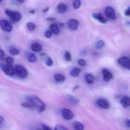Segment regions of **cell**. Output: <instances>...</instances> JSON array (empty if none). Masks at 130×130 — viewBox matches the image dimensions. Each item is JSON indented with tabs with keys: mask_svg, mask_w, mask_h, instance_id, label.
<instances>
[{
	"mask_svg": "<svg viewBox=\"0 0 130 130\" xmlns=\"http://www.w3.org/2000/svg\"><path fill=\"white\" fill-rule=\"evenodd\" d=\"M27 100L29 102L33 107H35L39 112L43 111L45 109V105L44 102L38 96L35 95L28 96Z\"/></svg>",
	"mask_w": 130,
	"mask_h": 130,
	"instance_id": "1",
	"label": "cell"
},
{
	"mask_svg": "<svg viewBox=\"0 0 130 130\" xmlns=\"http://www.w3.org/2000/svg\"><path fill=\"white\" fill-rule=\"evenodd\" d=\"M1 68L3 72L8 76H13L15 74V71L13 66L7 64H2L1 65Z\"/></svg>",
	"mask_w": 130,
	"mask_h": 130,
	"instance_id": "2",
	"label": "cell"
},
{
	"mask_svg": "<svg viewBox=\"0 0 130 130\" xmlns=\"http://www.w3.org/2000/svg\"><path fill=\"white\" fill-rule=\"evenodd\" d=\"M5 13L8 16L10 17V19L15 20V22L19 21L22 19V15L20 13L16 11H12L10 10H6Z\"/></svg>",
	"mask_w": 130,
	"mask_h": 130,
	"instance_id": "3",
	"label": "cell"
},
{
	"mask_svg": "<svg viewBox=\"0 0 130 130\" xmlns=\"http://www.w3.org/2000/svg\"><path fill=\"white\" fill-rule=\"evenodd\" d=\"M16 73L21 78H25L28 74L26 68L22 65H17L15 67Z\"/></svg>",
	"mask_w": 130,
	"mask_h": 130,
	"instance_id": "4",
	"label": "cell"
},
{
	"mask_svg": "<svg viewBox=\"0 0 130 130\" xmlns=\"http://www.w3.org/2000/svg\"><path fill=\"white\" fill-rule=\"evenodd\" d=\"M0 26L3 30L7 32H10L12 29V27L10 23L5 20L0 21Z\"/></svg>",
	"mask_w": 130,
	"mask_h": 130,
	"instance_id": "5",
	"label": "cell"
},
{
	"mask_svg": "<svg viewBox=\"0 0 130 130\" xmlns=\"http://www.w3.org/2000/svg\"><path fill=\"white\" fill-rule=\"evenodd\" d=\"M61 114L64 118L66 120H71L74 117L73 112L68 109L63 108L61 110Z\"/></svg>",
	"mask_w": 130,
	"mask_h": 130,
	"instance_id": "6",
	"label": "cell"
},
{
	"mask_svg": "<svg viewBox=\"0 0 130 130\" xmlns=\"http://www.w3.org/2000/svg\"><path fill=\"white\" fill-rule=\"evenodd\" d=\"M118 62L119 64L122 65L124 67L130 69V60L128 58L126 57H121L119 58Z\"/></svg>",
	"mask_w": 130,
	"mask_h": 130,
	"instance_id": "7",
	"label": "cell"
},
{
	"mask_svg": "<svg viewBox=\"0 0 130 130\" xmlns=\"http://www.w3.org/2000/svg\"><path fill=\"white\" fill-rule=\"evenodd\" d=\"M105 13L106 16L109 19L113 20L116 19V16L115 11L113 8L111 7H106L105 9Z\"/></svg>",
	"mask_w": 130,
	"mask_h": 130,
	"instance_id": "8",
	"label": "cell"
},
{
	"mask_svg": "<svg viewBox=\"0 0 130 130\" xmlns=\"http://www.w3.org/2000/svg\"><path fill=\"white\" fill-rule=\"evenodd\" d=\"M103 79L106 82H109L113 78V75L107 69L104 68L102 70Z\"/></svg>",
	"mask_w": 130,
	"mask_h": 130,
	"instance_id": "9",
	"label": "cell"
},
{
	"mask_svg": "<svg viewBox=\"0 0 130 130\" xmlns=\"http://www.w3.org/2000/svg\"><path fill=\"white\" fill-rule=\"evenodd\" d=\"M79 22L76 20L71 19L68 23V26L72 30H76L79 26Z\"/></svg>",
	"mask_w": 130,
	"mask_h": 130,
	"instance_id": "10",
	"label": "cell"
},
{
	"mask_svg": "<svg viewBox=\"0 0 130 130\" xmlns=\"http://www.w3.org/2000/svg\"><path fill=\"white\" fill-rule=\"evenodd\" d=\"M92 16L95 19L97 20L101 23H105L107 22V19L104 17L100 13H95L92 15Z\"/></svg>",
	"mask_w": 130,
	"mask_h": 130,
	"instance_id": "11",
	"label": "cell"
},
{
	"mask_svg": "<svg viewBox=\"0 0 130 130\" xmlns=\"http://www.w3.org/2000/svg\"><path fill=\"white\" fill-rule=\"evenodd\" d=\"M97 104L101 108L108 109L109 108V104L108 102L103 99H99L97 101Z\"/></svg>",
	"mask_w": 130,
	"mask_h": 130,
	"instance_id": "12",
	"label": "cell"
},
{
	"mask_svg": "<svg viewBox=\"0 0 130 130\" xmlns=\"http://www.w3.org/2000/svg\"><path fill=\"white\" fill-rule=\"evenodd\" d=\"M120 103L122 107L125 108H128L130 105V99L129 97L125 96L120 100Z\"/></svg>",
	"mask_w": 130,
	"mask_h": 130,
	"instance_id": "13",
	"label": "cell"
},
{
	"mask_svg": "<svg viewBox=\"0 0 130 130\" xmlns=\"http://www.w3.org/2000/svg\"><path fill=\"white\" fill-rule=\"evenodd\" d=\"M25 57L27 60L31 63H34L37 60V57L34 54L32 53H26L25 54Z\"/></svg>",
	"mask_w": 130,
	"mask_h": 130,
	"instance_id": "14",
	"label": "cell"
},
{
	"mask_svg": "<svg viewBox=\"0 0 130 130\" xmlns=\"http://www.w3.org/2000/svg\"><path fill=\"white\" fill-rule=\"evenodd\" d=\"M67 99L70 103L74 105H78L79 102V101L78 99L73 96L70 95L67 96Z\"/></svg>",
	"mask_w": 130,
	"mask_h": 130,
	"instance_id": "15",
	"label": "cell"
},
{
	"mask_svg": "<svg viewBox=\"0 0 130 130\" xmlns=\"http://www.w3.org/2000/svg\"><path fill=\"white\" fill-rule=\"evenodd\" d=\"M81 70L79 68H73L70 72V74L73 77H76L79 76L80 74Z\"/></svg>",
	"mask_w": 130,
	"mask_h": 130,
	"instance_id": "16",
	"label": "cell"
},
{
	"mask_svg": "<svg viewBox=\"0 0 130 130\" xmlns=\"http://www.w3.org/2000/svg\"><path fill=\"white\" fill-rule=\"evenodd\" d=\"M58 10L59 13L64 14L66 13L67 11V7L65 4H61L58 5Z\"/></svg>",
	"mask_w": 130,
	"mask_h": 130,
	"instance_id": "17",
	"label": "cell"
},
{
	"mask_svg": "<svg viewBox=\"0 0 130 130\" xmlns=\"http://www.w3.org/2000/svg\"><path fill=\"white\" fill-rule=\"evenodd\" d=\"M85 77L86 81L88 84H92L94 83L95 78L92 74H85Z\"/></svg>",
	"mask_w": 130,
	"mask_h": 130,
	"instance_id": "18",
	"label": "cell"
},
{
	"mask_svg": "<svg viewBox=\"0 0 130 130\" xmlns=\"http://www.w3.org/2000/svg\"><path fill=\"white\" fill-rule=\"evenodd\" d=\"M31 48V50L34 52H39L41 50V45L39 43H34L32 45Z\"/></svg>",
	"mask_w": 130,
	"mask_h": 130,
	"instance_id": "19",
	"label": "cell"
},
{
	"mask_svg": "<svg viewBox=\"0 0 130 130\" xmlns=\"http://www.w3.org/2000/svg\"><path fill=\"white\" fill-rule=\"evenodd\" d=\"M54 79L56 81L59 83H62L64 82L65 78L64 76L61 74H56L55 75Z\"/></svg>",
	"mask_w": 130,
	"mask_h": 130,
	"instance_id": "20",
	"label": "cell"
},
{
	"mask_svg": "<svg viewBox=\"0 0 130 130\" xmlns=\"http://www.w3.org/2000/svg\"><path fill=\"white\" fill-rule=\"evenodd\" d=\"M50 29L51 32L55 35H58L60 32L59 28L56 25L54 24L51 25L50 26Z\"/></svg>",
	"mask_w": 130,
	"mask_h": 130,
	"instance_id": "21",
	"label": "cell"
},
{
	"mask_svg": "<svg viewBox=\"0 0 130 130\" xmlns=\"http://www.w3.org/2000/svg\"><path fill=\"white\" fill-rule=\"evenodd\" d=\"M73 125L75 130H84L83 125L79 122H74Z\"/></svg>",
	"mask_w": 130,
	"mask_h": 130,
	"instance_id": "22",
	"label": "cell"
},
{
	"mask_svg": "<svg viewBox=\"0 0 130 130\" xmlns=\"http://www.w3.org/2000/svg\"><path fill=\"white\" fill-rule=\"evenodd\" d=\"M10 53L13 56L18 55L19 54L20 52L17 48L13 47H10L9 48Z\"/></svg>",
	"mask_w": 130,
	"mask_h": 130,
	"instance_id": "23",
	"label": "cell"
},
{
	"mask_svg": "<svg viewBox=\"0 0 130 130\" xmlns=\"http://www.w3.org/2000/svg\"><path fill=\"white\" fill-rule=\"evenodd\" d=\"M81 5V2L79 0H74L73 1V7L75 9H79Z\"/></svg>",
	"mask_w": 130,
	"mask_h": 130,
	"instance_id": "24",
	"label": "cell"
},
{
	"mask_svg": "<svg viewBox=\"0 0 130 130\" xmlns=\"http://www.w3.org/2000/svg\"><path fill=\"white\" fill-rule=\"evenodd\" d=\"M105 45V43L103 41L100 40L96 44L95 47L96 48L98 49H100L102 48Z\"/></svg>",
	"mask_w": 130,
	"mask_h": 130,
	"instance_id": "25",
	"label": "cell"
},
{
	"mask_svg": "<svg viewBox=\"0 0 130 130\" xmlns=\"http://www.w3.org/2000/svg\"><path fill=\"white\" fill-rule=\"evenodd\" d=\"M27 27L29 31H33L35 29L36 25L32 23L29 22L27 23Z\"/></svg>",
	"mask_w": 130,
	"mask_h": 130,
	"instance_id": "26",
	"label": "cell"
},
{
	"mask_svg": "<svg viewBox=\"0 0 130 130\" xmlns=\"http://www.w3.org/2000/svg\"><path fill=\"white\" fill-rule=\"evenodd\" d=\"M6 63L7 64L12 66L14 63V60L11 57H8L6 59Z\"/></svg>",
	"mask_w": 130,
	"mask_h": 130,
	"instance_id": "27",
	"label": "cell"
},
{
	"mask_svg": "<svg viewBox=\"0 0 130 130\" xmlns=\"http://www.w3.org/2000/svg\"><path fill=\"white\" fill-rule=\"evenodd\" d=\"M46 64L48 67H52L54 64L53 61L50 57H48L47 58V60L46 61Z\"/></svg>",
	"mask_w": 130,
	"mask_h": 130,
	"instance_id": "28",
	"label": "cell"
},
{
	"mask_svg": "<svg viewBox=\"0 0 130 130\" xmlns=\"http://www.w3.org/2000/svg\"><path fill=\"white\" fill-rule=\"evenodd\" d=\"M64 57L67 60L70 61L71 60V57L70 53L68 51H66L64 54Z\"/></svg>",
	"mask_w": 130,
	"mask_h": 130,
	"instance_id": "29",
	"label": "cell"
},
{
	"mask_svg": "<svg viewBox=\"0 0 130 130\" xmlns=\"http://www.w3.org/2000/svg\"><path fill=\"white\" fill-rule=\"evenodd\" d=\"M22 106L25 108H34L32 105L30 103H23L21 104Z\"/></svg>",
	"mask_w": 130,
	"mask_h": 130,
	"instance_id": "30",
	"label": "cell"
},
{
	"mask_svg": "<svg viewBox=\"0 0 130 130\" xmlns=\"http://www.w3.org/2000/svg\"><path fill=\"white\" fill-rule=\"evenodd\" d=\"M55 130H68L64 126L60 124H57L55 126Z\"/></svg>",
	"mask_w": 130,
	"mask_h": 130,
	"instance_id": "31",
	"label": "cell"
},
{
	"mask_svg": "<svg viewBox=\"0 0 130 130\" xmlns=\"http://www.w3.org/2000/svg\"><path fill=\"white\" fill-rule=\"evenodd\" d=\"M78 63L79 65L82 67H85L86 65V63L83 59H80L78 60Z\"/></svg>",
	"mask_w": 130,
	"mask_h": 130,
	"instance_id": "32",
	"label": "cell"
},
{
	"mask_svg": "<svg viewBox=\"0 0 130 130\" xmlns=\"http://www.w3.org/2000/svg\"><path fill=\"white\" fill-rule=\"evenodd\" d=\"M45 36L47 38H50L52 36V32L51 31L47 30L45 32Z\"/></svg>",
	"mask_w": 130,
	"mask_h": 130,
	"instance_id": "33",
	"label": "cell"
},
{
	"mask_svg": "<svg viewBox=\"0 0 130 130\" xmlns=\"http://www.w3.org/2000/svg\"><path fill=\"white\" fill-rule=\"evenodd\" d=\"M124 123L125 126L127 127L130 128V120L128 119H125L124 121Z\"/></svg>",
	"mask_w": 130,
	"mask_h": 130,
	"instance_id": "34",
	"label": "cell"
},
{
	"mask_svg": "<svg viewBox=\"0 0 130 130\" xmlns=\"http://www.w3.org/2000/svg\"><path fill=\"white\" fill-rule=\"evenodd\" d=\"M41 127L43 130H52L51 128L43 124L42 125Z\"/></svg>",
	"mask_w": 130,
	"mask_h": 130,
	"instance_id": "35",
	"label": "cell"
},
{
	"mask_svg": "<svg viewBox=\"0 0 130 130\" xmlns=\"http://www.w3.org/2000/svg\"><path fill=\"white\" fill-rule=\"evenodd\" d=\"M5 57V53L3 50L0 49V58L4 59Z\"/></svg>",
	"mask_w": 130,
	"mask_h": 130,
	"instance_id": "36",
	"label": "cell"
},
{
	"mask_svg": "<svg viewBox=\"0 0 130 130\" xmlns=\"http://www.w3.org/2000/svg\"><path fill=\"white\" fill-rule=\"evenodd\" d=\"M56 20V18H53V17H48L46 19V20L49 22H54Z\"/></svg>",
	"mask_w": 130,
	"mask_h": 130,
	"instance_id": "37",
	"label": "cell"
},
{
	"mask_svg": "<svg viewBox=\"0 0 130 130\" xmlns=\"http://www.w3.org/2000/svg\"><path fill=\"white\" fill-rule=\"evenodd\" d=\"M4 121V118L3 117L1 116H0V127L3 125Z\"/></svg>",
	"mask_w": 130,
	"mask_h": 130,
	"instance_id": "38",
	"label": "cell"
},
{
	"mask_svg": "<svg viewBox=\"0 0 130 130\" xmlns=\"http://www.w3.org/2000/svg\"><path fill=\"white\" fill-rule=\"evenodd\" d=\"M43 130L42 129V128H39V127H35L34 126V127H32L31 128V130Z\"/></svg>",
	"mask_w": 130,
	"mask_h": 130,
	"instance_id": "39",
	"label": "cell"
},
{
	"mask_svg": "<svg viewBox=\"0 0 130 130\" xmlns=\"http://www.w3.org/2000/svg\"><path fill=\"white\" fill-rule=\"evenodd\" d=\"M125 15L127 16H129L130 15V7H128V9L126 10L125 12Z\"/></svg>",
	"mask_w": 130,
	"mask_h": 130,
	"instance_id": "40",
	"label": "cell"
},
{
	"mask_svg": "<svg viewBox=\"0 0 130 130\" xmlns=\"http://www.w3.org/2000/svg\"><path fill=\"white\" fill-rule=\"evenodd\" d=\"M49 7H46L45 9L43 10L42 11V12L44 13H46L47 12H48V10H49Z\"/></svg>",
	"mask_w": 130,
	"mask_h": 130,
	"instance_id": "41",
	"label": "cell"
},
{
	"mask_svg": "<svg viewBox=\"0 0 130 130\" xmlns=\"http://www.w3.org/2000/svg\"><path fill=\"white\" fill-rule=\"evenodd\" d=\"M28 13H30V14H34L36 13V10H29Z\"/></svg>",
	"mask_w": 130,
	"mask_h": 130,
	"instance_id": "42",
	"label": "cell"
},
{
	"mask_svg": "<svg viewBox=\"0 0 130 130\" xmlns=\"http://www.w3.org/2000/svg\"><path fill=\"white\" fill-rule=\"evenodd\" d=\"M10 21V23H12V24H14V23H15V20H13L12 19H10V20H9Z\"/></svg>",
	"mask_w": 130,
	"mask_h": 130,
	"instance_id": "43",
	"label": "cell"
},
{
	"mask_svg": "<svg viewBox=\"0 0 130 130\" xmlns=\"http://www.w3.org/2000/svg\"><path fill=\"white\" fill-rule=\"evenodd\" d=\"M59 26H60V27L61 28H64L65 26V25H64V23H60L59 24Z\"/></svg>",
	"mask_w": 130,
	"mask_h": 130,
	"instance_id": "44",
	"label": "cell"
},
{
	"mask_svg": "<svg viewBox=\"0 0 130 130\" xmlns=\"http://www.w3.org/2000/svg\"><path fill=\"white\" fill-rule=\"evenodd\" d=\"M18 3H19L20 4H22L23 3L25 2V1H22V0H20V1H17Z\"/></svg>",
	"mask_w": 130,
	"mask_h": 130,
	"instance_id": "45",
	"label": "cell"
},
{
	"mask_svg": "<svg viewBox=\"0 0 130 130\" xmlns=\"http://www.w3.org/2000/svg\"><path fill=\"white\" fill-rule=\"evenodd\" d=\"M79 88V86H76V87H74V88L73 90H76V89H77V88Z\"/></svg>",
	"mask_w": 130,
	"mask_h": 130,
	"instance_id": "46",
	"label": "cell"
},
{
	"mask_svg": "<svg viewBox=\"0 0 130 130\" xmlns=\"http://www.w3.org/2000/svg\"><path fill=\"white\" fill-rule=\"evenodd\" d=\"M40 55L41 56H44L45 55V54L44 53H42L40 54Z\"/></svg>",
	"mask_w": 130,
	"mask_h": 130,
	"instance_id": "47",
	"label": "cell"
}]
</instances>
